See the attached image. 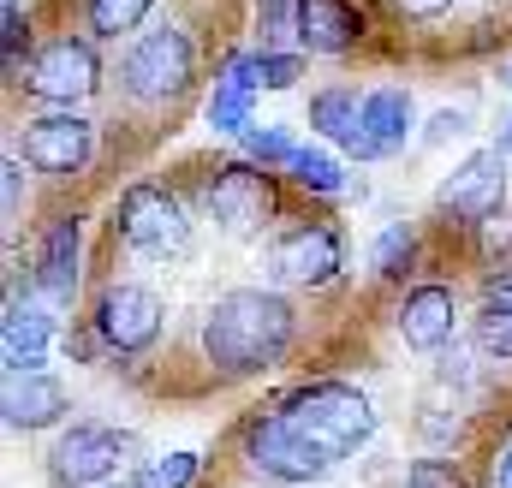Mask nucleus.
Instances as JSON below:
<instances>
[{"mask_svg":"<svg viewBox=\"0 0 512 488\" xmlns=\"http://www.w3.org/2000/svg\"><path fill=\"white\" fill-rule=\"evenodd\" d=\"M298 340V304L268 286H233L203 310L197 352L215 381H251L274 369Z\"/></svg>","mask_w":512,"mask_h":488,"instance_id":"obj_1","label":"nucleus"},{"mask_svg":"<svg viewBox=\"0 0 512 488\" xmlns=\"http://www.w3.org/2000/svg\"><path fill=\"white\" fill-rule=\"evenodd\" d=\"M274 405H280L286 429H292L304 447H316L328 465L364 453L370 435H376V405H370V393H358V387L340 381V375L298 381V387H286Z\"/></svg>","mask_w":512,"mask_h":488,"instance_id":"obj_2","label":"nucleus"},{"mask_svg":"<svg viewBox=\"0 0 512 488\" xmlns=\"http://www.w3.org/2000/svg\"><path fill=\"white\" fill-rule=\"evenodd\" d=\"M114 233L143 262H173V256L191 250V215H185V203H179L173 185L131 179L126 191H120V203H114Z\"/></svg>","mask_w":512,"mask_h":488,"instance_id":"obj_3","label":"nucleus"},{"mask_svg":"<svg viewBox=\"0 0 512 488\" xmlns=\"http://www.w3.org/2000/svg\"><path fill=\"white\" fill-rule=\"evenodd\" d=\"M143 459V435L120 429V423H72L54 453H48V471L60 488H108L120 483L126 471H137Z\"/></svg>","mask_w":512,"mask_h":488,"instance_id":"obj_4","label":"nucleus"},{"mask_svg":"<svg viewBox=\"0 0 512 488\" xmlns=\"http://www.w3.org/2000/svg\"><path fill=\"white\" fill-rule=\"evenodd\" d=\"M191 78H197V42L179 24H155L149 36L131 42L126 60H120V84H126L131 102H143V108L179 102L191 90Z\"/></svg>","mask_w":512,"mask_h":488,"instance_id":"obj_5","label":"nucleus"},{"mask_svg":"<svg viewBox=\"0 0 512 488\" xmlns=\"http://www.w3.org/2000/svg\"><path fill=\"white\" fill-rule=\"evenodd\" d=\"M233 453H239L245 471L268 477V483H322V477L334 471L316 447H304V441L286 429L280 405H256V411L239 417V429H233Z\"/></svg>","mask_w":512,"mask_h":488,"instance_id":"obj_6","label":"nucleus"},{"mask_svg":"<svg viewBox=\"0 0 512 488\" xmlns=\"http://www.w3.org/2000/svg\"><path fill=\"white\" fill-rule=\"evenodd\" d=\"M203 209L215 215V227H227L233 239H251L262 227L280 221V179L262 161H221L203 179Z\"/></svg>","mask_w":512,"mask_h":488,"instance_id":"obj_7","label":"nucleus"},{"mask_svg":"<svg viewBox=\"0 0 512 488\" xmlns=\"http://www.w3.org/2000/svg\"><path fill=\"white\" fill-rule=\"evenodd\" d=\"M24 90L48 108H78L102 90V60H96V42L90 36H48L30 66H24Z\"/></svg>","mask_w":512,"mask_h":488,"instance_id":"obj_8","label":"nucleus"},{"mask_svg":"<svg viewBox=\"0 0 512 488\" xmlns=\"http://www.w3.org/2000/svg\"><path fill=\"white\" fill-rule=\"evenodd\" d=\"M90 328L102 334L108 358H137V352H149L161 340L167 304H161V292H149L137 280H114V286H102V298L90 310Z\"/></svg>","mask_w":512,"mask_h":488,"instance_id":"obj_9","label":"nucleus"},{"mask_svg":"<svg viewBox=\"0 0 512 488\" xmlns=\"http://www.w3.org/2000/svg\"><path fill=\"white\" fill-rule=\"evenodd\" d=\"M18 155L42 179H78L96 161V125L78 120L72 108L36 114V120H24V131H18Z\"/></svg>","mask_w":512,"mask_h":488,"instance_id":"obj_10","label":"nucleus"},{"mask_svg":"<svg viewBox=\"0 0 512 488\" xmlns=\"http://www.w3.org/2000/svg\"><path fill=\"white\" fill-rule=\"evenodd\" d=\"M274 274L286 286H310V292H328L340 274H346V233L340 221H298L274 239Z\"/></svg>","mask_w":512,"mask_h":488,"instance_id":"obj_11","label":"nucleus"},{"mask_svg":"<svg viewBox=\"0 0 512 488\" xmlns=\"http://www.w3.org/2000/svg\"><path fill=\"white\" fill-rule=\"evenodd\" d=\"M435 209L453 215V221H465V227L495 221V215L507 209V149H477V155H465V161L447 173V185L435 191Z\"/></svg>","mask_w":512,"mask_h":488,"instance_id":"obj_12","label":"nucleus"},{"mask_svg":"<svg viewBox=\"0 0 512 488\" xmlns=\"http://www.w3.org/2000/svg\"><path fill=\"white\" fill-rule=\"evenodd\" d=\"M393 328H399L405 352H423V358L447 352L453 334H459V292H453L447 280H417V286L399 298Z\"/></svg>","mask_w":512,"mask_h":488,"instance_id":"obj_13","label":"nucleus"},{"mask_svg":"<svg viewBox=\"0 0 512 488\" xmlns=\"http://www.w3.org/2000/svg\"><path fill=\"white\" fill-rule=\"evenodd\" d=\"M411 120H417L411 90H399V84L364 90V120H358V137H352L346 155H358V161H393L405 149V137H411Z\"/></svg>","mask_w":512,"mask_h":488,"instance_id":"obj_14","label":"nucleus"},{"mask_svg":"<svg viewBox=\"0 0 512 488\" xmlns=\"http://www.w3.org/2000/svg\"><path fill=\"white\" fill-rule=\"evenodd\" d=\"M0 411H6V429L36 435V429H54L72 411V393H66V381L54 369H30V375H6Z\"/></svg>","mask_w":512,"mask_h":488,"instance_id":"obj_15","label":"nucleus"},{"mask_svg":"<svg viewBox=\"0 0 512 488\" xmlns=\"http://www.w3.org/2000/svg\"><path fill=\"white\" fill-rule=\"evenodd\" d=\"M36 292L48 304H72L78 286H84V227L78 221H54L42 244H36V268H30Z\"/></svg>","mask_w":512,"mask_h":488,"instance_id":"obj_16","label":"nucleus"},{"mask_svg":"<svg viewBox=\"0 0 512 488\" xmlns=\"http://www.w3.org/2000/svg\"><path fill=\"white\" fill-rule=\"evenodd\" d=\"M54 310L48 298L30 304L18 292H6V322H0V346H6V375H30V369H48V346H54Z\"/></svg>","mask_w":512,"mask_h":488,"instance_id":"obj_17","label":"nucleus"},{"mask_svg":"<svg viewBox=\"0 0 512 488\" xmlns=\"http://www.w3.org/2000/svg\"><path fill=\"white\" fill-rule=\"evenodd\" d=\"M364 30L370 24L352 0H298V18H292V42L304 54H352Z\"/></svg>","mask_w":512,"mask_h":488,"instance_id":"obj_18","label":"nucleus"},{"mask_svg":"<svg viewBox=\"0 0 512 488\" xmlns=\"http://www.w3.org/2000/svg\"><path fill=\"white\" fill-rule=\"evenodd\" d=\"M256 66L251 54H233L227 60V72L215 78V90H209V108H203V120L215 137H245L251 131V108H256Z\"/></svg>","mask_w":512,"mask_h":488,"instance_id":"obj_19","label":"nucleus"},{"mask_svg":"<svg viewBox=\"0 0 512 488\" xmlns=\"http://www.w3.org/2000/svg\"><path fill=\"white\" fill-rule=\"evenodd\" d=\"M358 120H364V96H358V84H328V90L310 96V131H322L328 143L352 149Z\"/></svg>","mask_w":512,"mask_h":488,"instance_id":"obj_20","label":"nucleus"},{"mask_svg":"<svg viewBox=\"0 0 512 488\" xmlns=\"http://www.w3.org/2000/svg\"><path fill=\"white\" fill-rule=\"evenodd\" d=\"M417 256H423L417 227L393 221V227H382V233H376V244H370V274H376L382 286H399L405 274H417Z\"/></svg>","mask_w":512,"mask_h":488,"instance_id":"obj_21","label":"nucleus"},{"mask_svg":"<svg viewBox=\"0 0 512 488\" xmlns=\"http://www.w3.org/2000/svg\"><path fill=\"white\" fill-rule=\"evenodd\" d=\"M286 173H292V185H298L304 197H340V191H346V167H340L328 149H316V143L298 149Z\"/></svg>","mask_w":512,"mask_h":488,"instance_id":"obj_22","label":"nucleus"},{"mask_svg":"<svg viewBox=\"0 0 512 488\" xmlns=\"http://www.w3.org/2000/svg\"><path fill=\"white\" fill-rule=\"evenodd\" d=\"M149 6H155V0H84V24H90V36H102V42H120V36H131V30L149 18Z\"/></svg>","mask_w":512,"mask_h":488,"instance_id":"obj_23","label":"nucleus"},{"mask_svg":"<svg viewBox=\"0 0 512 488\" xmlns=\"http://www.w3.org/2000/svg\"><path fill=\"white\" fill-rule=\"evenodd\" d=\"M0 54H6V84H24L30 66V18L18 0H0Z\"/></svg>","mask_w":512,"mask_h":488,"instance_id":"obj_24","label":"nucleus"},{"mask_svg":"<svg viewBox=\"0 0 512 488\" xmlns=\"http://www.w3.org/2000/svg\"><path fill=\"white\" fill-rule=\"evenodd\" d=\"M471 346L495 364H512V304H483L471 322Z\"/></svg>","mask_w":512,"mask_h":488,"instance_id":"obj_25","label":"nucleus"},{"mask_svg":"<svg viewBox=\"0 0 512 488\" xmlns=\"http://www.w3.org/2000/svg\"><path fill=\"white\" fill-rule=\"evenodd\" d=\"M251 66H256V84H262V90H292V84L304 78V48H298V54H292V48H256Z\"/></svg>","mask_w":512,"mask_h":488,"instance_id":"obj_26","label":"nucleus"},{"mask_svg":"<svg viewBox=\"0 0 512 488\" xmlns=\"http://www.w3.org/2000/svg\"><path fill=\"white\" fill-rule=\"evenodd\" d=\"M239 143H245V155L262 161V167H292V155H298V143H292L286 125H251Z\"/></svg>","mask_w":512,"mask_h":488,"instance_id":"obj_27","label":"nucleus"},{"mask_svg":"<svg viewBox=\"0 0 512 488\" xmlns=\"http://www.w3.org/2000/svg\"><path fill=\"white\" fill-rule=\"evenodd\" d=\"M399 488H471V477H465V465H459V459L429 453V459H417V465L405 471V483H399Z\"/></svg>","mask_w":512,"mask_h":488,"instance_id":"obj_28","label":"nucleus"},{"mask_svg":"<svg viewBox=\"0 0 512 488\" xmlns=\"http://www.w3.org/2000/svg\"><path fill=\"white\" fill-rule=\"evenodd\" d=\"M292 18H298V0H256V36H262V48L292 42Z\"/></svg>","mask_w":512,"mask_h":488,"instance_id":"obj_29","label":"nucleus"},{"mask_svg":"<svg viewBox=\"0 0 512 488\" xmlns=\"http://www.w3.org/2000/svg\"><path fill=\"white\" fill-rule=\"evenodd\" d=\"M24 155H6L0 161V209H6V227L18 221V209H24Z\"/></svg>","mask_w":512,"mask_h":488,"instance_id":"obj_30","label":"nucleus"},{"mask_svg":"<svg viewBox=\"0 0 512 488\" xmlns=\"http://www.w3.org/2000/svg\"><path fill=\"white\" fill-rule=\"evenodd\" d=\"M155 477H161V488H197L203 459H197V453H167V459L155 465Z\"/></svg>","mask_w":512,"mask_h":488,"instance_id":"obj_31","label":"nucleus"},{"mask_svg":"<svg viewBox=\"0 0 512 488\" xmlns=\"http://www.w3.org/2000/svg\"><path fill=\"white\" fill-rule=\"evenodd\" d=\"M465 114H459V108H441V114H435V120H429V131H423V143H447V137H465Z\"/></svg>","mask_w":512,"mask_h":488,"instance_id":"obj_32","label":"nucleus"},{"mask_svg":"<svg viewBox=\"0 0 512 488\" xmlns=\"http://www.w3.org/2000/svg\"><path fill=\"white\" fill-rule=\"evenodd\" d=\"M483 304H512V262L483 274Z\"/></svg>","mask_w":512,"mask_h":488,"instance_id":"obj_33","label":"nucleus"},{"mask_svg":"<svg viewBox=\"0 0 512 488\" xmlns=\"http://www.w3.org/2000/svg\"><path fill=\"white\" fill-rule=\"evenodd\" d=\"M393 6H399L405 18H435V12H447L453 0H393Z\"/></svg>","mask_w":512,"mask_h":488,"instance_id":"obj_34","label":"nucleus"},{"mask_svg":"<svg viewBox=\"0 0 512 488\" xmlns=\"http://www.w3.org/2000/svg\"><path fill=\"white\" fill-rule=\"evenodd\" d=\"M489 488H512V441L501 447V459H495V471H489Z\"/></svg>","mask_w":512,"mask_h":488,"instance_id":"obj_35","label":"nucleus"},{"mask_svg":"<svg viewBox=\"0 0 512 488\" xmlns=\"http://www.w3.org/2000/svg\"><path fill=\"white\" fill-rule=\"evenodd\" d=\"M108 488H161V477H155V471H143V465H137V471H126V477H120V483H108Z\"/></svg>","mask_w":512,"mask_h":488,"instance_id":"obj_36","label":"nucleus"},{"mask_svg":"<svg viewBox=\"0 0 512 488\" xmlns=\"http://www.w3.org/2000/svg\"><path fill=\"white\" fill-rule=\"evenodd\" d=\"M495 149H507V155H512V120L501 125V143H495Z\"/></svg>","mask_w":512,"mask_h":488,"instance_id":"obj_37","label":"nucleus"},{"mask_svg":"<svg viewBox=\"0 0 512 488\" xmlns=\"http://www.w3.org/2000/svg\"><path fill=\"white\" fill-rule=\"evenodd\" d=\"M501 78H507V90H512V60H507V72H501Z\"/></svg>","mask_w":512,"mask_h":488,"instance_id":"obj_38","label":"nucleus"}]
</instances>
